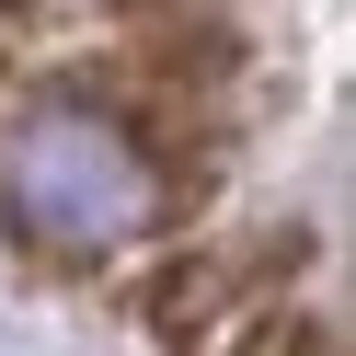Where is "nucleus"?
Here are the masks:
<instances>
[{"label": "nucleus", "mask_w": 356, "mask_h": 356, "mask_svg": "<svg viewBox=\"0 0 356 356\" xmlns=\"http://www.w3.org/2000/svg\"><path fill=\"white\" fill-rule=\"evenodd\" d=\"M0 207L35 253H115L161 218V161L92 104H47L0 138Z\"/></svg>", "instance_id": "obj_1"}, {"label": "nucleus", "mask_w": 356, "mask_h": 356, "mask_svg": "<svg viewBox=\"0 0 356 356\" xmlns=\"http://www.w3.org/2000/svg\"><path fill=\"white\" fill-rule=\"evenodd\" d=\"M230 356H333L322 345V322H287V310H264V322H241V345Z\"/></svg>", "instance_id": "obj_2"}]
</instances>
